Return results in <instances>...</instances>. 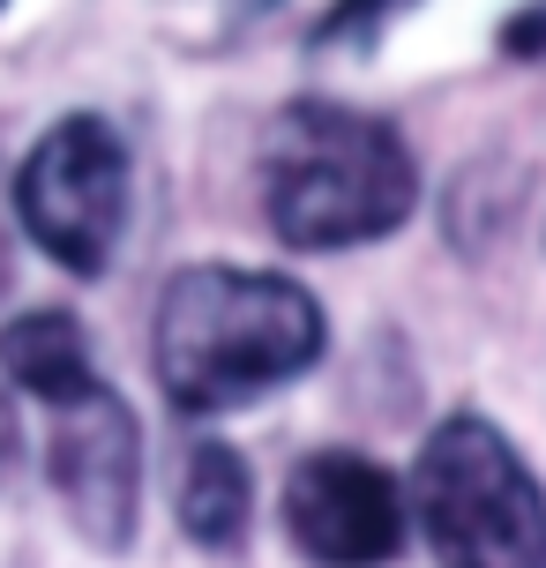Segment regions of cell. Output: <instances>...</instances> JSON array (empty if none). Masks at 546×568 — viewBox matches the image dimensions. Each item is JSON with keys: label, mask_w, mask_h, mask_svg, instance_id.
<instances>
[{"label": "cell", "mask_w": 546, "mask_h": 568, "mask_svg": "<svg viewBox=\"0 0 546 568\" xmlns=\"http://www.w3.org/2000/svg\"><path fill=\"white\" fill-rule=\"evenodd\" d=\"M322 359V307L307 284L277 270L195 262L158 300V382L180 412H232L255 404Z\"/></svg>", "instance_id": "6da1fadb"}, {"label": "cell", "mask_w": 546, "mask_h": 568, "mask_svg": "<svg viewBox=\"0 0 546 568\" xmlns=\"http://www.w3.org/2000/svg\"><path fill=\"white\" fill-rule=\"evenodd\" d=\"M412 516L442 568H546V494L487 419H442L412 471Z\"/></svg>", "instance_id": "3957f363"}, {"label": "cell", "mask_w": 546, "mask_h": 568, "mask_svg": "<svg viewBox=\"0 0 546 568\" xmlns=\"http://www.w3.org/2000/svg\"><path fill=\"white\" fill-rule=\"evenodd\" d=\"M285 531L315 568H382L404 554V494L374 456L315 449L285 479Z\"/></svg>", "instance_id": "8992f818"}, {"label": "cell", "mask_w": 546, "mask_h": 568, "mask_svg": "<svg viewBox=\"0 0 546 568\" xmlns=\"http://www.w3.org/2000/svg\"><path fill=\"white\" fill-rule=\"evenodd\" d=\"M0 8H8V0H0Z\"/></svg>", "instance_id": "4fadbf2b"}, {"label": "cell", "mask_w": 546, "mask_h": 568, "mask_svg": "<svg viewBox=\"0 0 546 568\" xmlns=\"http://www.w3.org/2000/svg\"><path fill=\"white\" fill-rule=\"evenodd\" d=\"M247 464L240 449L225 442H195L188 456V471H180V524H188V539L210 546V554H225V546L247 539Z\"/></svg>", "instance_id": "ba28073f"}, {"label": "cell", "mask_w": 546, "mask_h": 568, "mask_svg": "<svg viewBox=\"0 0 546 568\" xmlns=\"http://www.w3.org/2000/svg\"><path fill=\"white\" fill-rule=\"evenodd\" d=\"M0 374L46 404H75L83 389H98L75 314H23V322H8L0 329Z\"/></svg>", "instance_id": "52a82bcc"}, {"label": "cell", "mask_w": 546, "mask_h": 568, "mask_svg": "<svg viewBox=\"0 0 546 568\" xmlns=\"http://www.w3.org/2000/svg\"><path fill=\"white\" fill-rule=\"evenodd\" d=\"M397 8H412V0H337V8L315 23V45H322V53H337V45H367Z\"/></svg>", "instance_id": "9c48e42d"}, {"label": "cell", "mask_w": 546, "mask_h": 568, "mask_svg": "<svg viewBox=\"0 0 546 568\" xmlns=\"http://www.w3.org/2000/svg\"><path fill=\"white\" fill-rule=\"evenodd\" d=\"M8 442H16V412H8V389H0V464H8Z\"/></svg>", "instance_id": "8fae6325"}, {"label": "cell", "mask_w": 546, "mask_h": 568, "mask_svg": "<svg viewBox=\"0 0 546 568\" xmlns=\"http://www.w3.org/2000/svg\"><path fill=\"white\" fill-rule=\"evenodd\" d=\"M0 284H8V202H0Z\"/></svg>", "instance_id": "7c38bea8"}, {"label": "cell", "mask_w": 546, "mask_h": 568, "mask_svg": "<svg viewBox=\"0 0 546 568\" xmlns=\"http://www.w3.org/2000/svg\"><path fill=\"white\" fill-rule=\"evenodd\" d=\"M502 53H517V60L546 53V0H539V8H517V16L502 23Z\"/></svg>", "instance_id": "30bf717a"}, {"label": "cell", "mask_w": 546, "mask_h": 568, "mask_svg": "<svg viewBox=\"0 0 546 568\" xmlns=\"http://www.w3.org/2000/svg\"><path fill=\"white\" fill-rule=\"evenodd\" d=\"M419 172L404 142L345 105H292L262 142V210L270 232L300 255L367 247L412 217Z\"/></svg>", "instance_id": "7a4b0ae2"}, {"label": "cell", "mask_w": 546, "mask_h": 568, "mask_svg": "<svg viewBox=\"0 0 546 568\" xmlns=\"http://www.w3.org/2000/svg\"><path fill=\"white\" fill-rule=\"evenodd\" d=\"M16 217L60 270L98 277L120 247V225H128V142L113 120H53L16 172Z\"/></svg>", "instance_id": "277c9868"}, {"label": "cell", "mask_w": 546, "mask_h": 568, "mask_svg": "<svg viewBox=\"0 0 546 568\" xmlns=\"http://www.w3.org/2000/svg\"><path fill=\"white\" fill-rule=\"evenodd\" d=\"M46 479L60 509L75 516L90 546H128L135 539V494H143V434L135 412L98 382L75 404H53V442H46Z\"/></svg>", "instance_id": "5b68a950"}]
</instances>
